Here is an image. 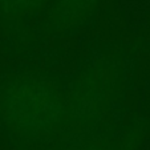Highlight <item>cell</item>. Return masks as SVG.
Returning a JSON list of instances; mask_svg holds the SVG:
<instances>
[{
    "mask_svg": "<svg viewBox=\"0 0 150 150\" xmlns=\"http://www.w3.org/2000/svg\"><path fill=\"white\" fill-rule=\"evenodd\" d=\"M68 102L53 82L39 74H19L0 91V120L12 134L25 139L54 136L64 126Z\"/></svg>",
    "mask_w": 150,
    "mask_h": 150,
    "instance_id": "obj_1",
    "label": "cell"
},
{
    "mask_svg": "<svg viewBox=\"0 0 150 150\" xmlns=\"http://www.w3.org/2000/svg\"><path fill=\"white\" fill-rule=\"evenodd\" d=\"M113 72L109 68H97L92 72H86L80 84L74 85L72 100L69 105L84 100L79 105L73 106L72 113L79 114L82 118L98 113L100 109L108 102L113 91Z\"/></svg>",
    "mask_w": 150,
    "mask_h": 150,
    "instance_id": "obj_2",
    "label": "cell"
},
{
    "mask_svg": "<svg viewBox=\"0 0 150 150\" xmlns=\"http://www.w3.org/2000/svg\"><path fill=\"white\" fill-rule=\"evenodd\" d=\"M101 0H54L49 23L59 32H73L93 17Z\"/></svg>",
    "mask_w": 150,
    "mask_h": 150,
    "instance_id": "obj_3",
    "label": "cell"
},
{
    "mask_svg": "<svg viewBox=\"0 0 150 150\" xmlns=\"http://www.w3.org/2000/svg\"><path fill=\"white\" fill-rule=\"evenodd\" d=\"M97 150H112V149H97Z\"/></svg>",
    "mask_w": 150,
    "mask_h": 150,
    "instance_id": "obj_4",
    "label": "cell"
}]
</instances>
